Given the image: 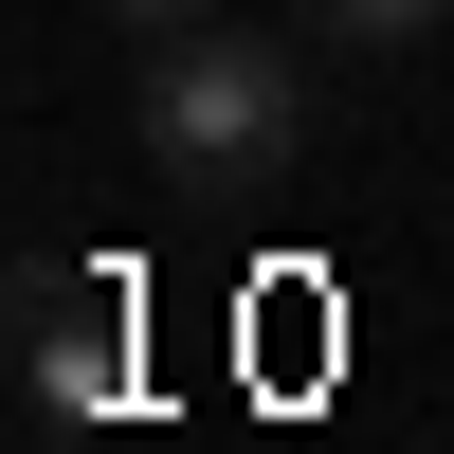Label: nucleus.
Segmentation results:
<instances>
[{
  "label": "nucleus",
  "mask_w": 454,
  "mask_h": 454,
  "mask_svg": "<svg viewBox=\"0 0 454 454\" xmlns=\"http://www.w3.org/2000/svg\"><path fill=\"white\" fill-rule=\"evenodd\" d=\"M145 164L182 182V200H254V182L309 145V91H291V55L273 36H237V19H200V36H145Z\"/></svg>",
  "instance_id": "1"
},
{
  "label": "nucleus",
  "mask_w": 454,
  "mask_h": 454,
  "mask_svg": "<svg viewBox=\"0 0 454 454\" xmlns=\"http://www.w3.org/2000/svg\"><path fill=\"white\" fill-rule=\"evenodd\" d=\"M19 382H36V419H73V436H91V419H128V291H91V273H36L19 291Z\"/></svg>",
  "instance_id": "2"
},
{
  "label": "nucleus",
  "mask_w": 454,
  "mask_h": 454,
  "mask_svg": "<svg viewBox=\"0 0 454 454\" xmlns=\"http://www.w3.org/2000/svg\"><path fill=\"white\" fill-rule=\"evenodd\" d=\"M454 0H309V36H346V55H419Z\"/></svg>",
  "instance_id": "3"
},
{
  "label": "nucleus",
  "mask_w": 454,
  "mask_h": 454,
  "mask_svg": "<svg viewBox=\"0 0 454 454\" xmlns=\"http://www.w3.org/2000/svg\"><path fill=\"white\" fill-rule=\"evenodd\" d=\"M109 19H128V36H200L218 0H109Z\"/></svg>",
  "instance_id": "4"
}]
</instances>
